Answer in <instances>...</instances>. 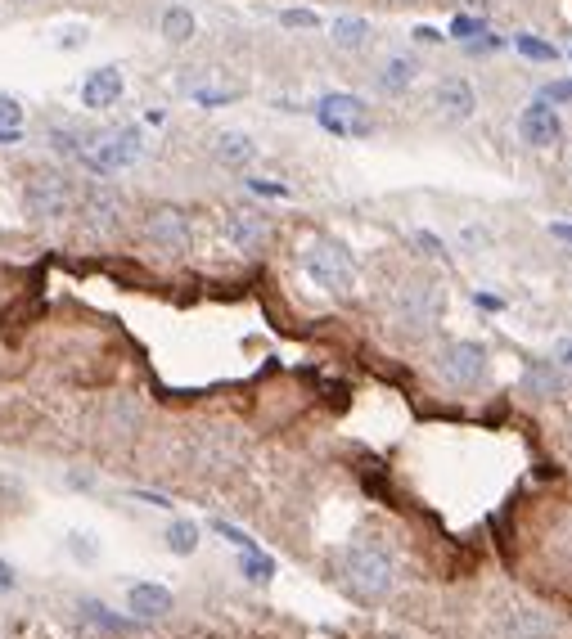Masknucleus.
I'll return each instance as SVG.
<instances>
[{"label": "nucleus", "instance_id": "obj_1", "mask_svg": "<svg viewBox=\"0 0 572 639\" xmlns=\"http://www.w3.org/2000/svg\"><path fill=\"white\" fill-rule=\"evenodd\" d=\"M338 576H343V585L356 594V599H388L392 590H397V563H392V554L383 545H370V540H361V545H347L343 558H338Z\"/></svg>", "mask_w": 572, "mask_h": 639}, {"label": "nucleus", "instance_id": "obj_2", "mask_svg": "<svg viewBox=\"0 0 572 639\" xmlns=\"http://www.w3.org/2000/svg\"><path fill=\"white\" fill-rule=\"evenodd\" d=\"M140 153H145V140L136 126H113V131H86L73 158L95 176H113V171L136 167Z\"/></svg>", "mask_w": 572, "mask_h": 639}, {"label": "nucleus", "instance_id": "obj_3", "mask_svg": "<svg viewBox=\"0 0 572 639\" xmlns=\"http://www.w3.org/2000/svg\"><path fill=\"white\" fill-rule=\"evenodd\" d=\"M302 275L320 288V293H334V297H347L356 288V257L347 252V243L338 239H307L302 248Z\"/></svg>", "mask_w": 572, "mask_h": 639}, {"label": "nucleus", "instance_id": "obj_4", "mask_svg": "<svg viewBox=\"0 0 572 639\" xmlns=\"http://www.w3.org/2000/svg\"><path fill=\"white\" fill-rule=\"evenodd\" d=\"M140 234H145L149 252L163 261H181L185 252H190L194 243V225H190V212L176 203H158L145 212V221H140Z\"/></svg>", "mask_w": 572, "mask_h": 639}, {"label": "nucleus", "instance_id": "obj_5", "mask_svg": "<svg viewBox=\"0 0 572 639\" xmlns=\"http://www.w3.org/2000/svg\"><path fill=\"white\" fill-rule=\"evenodd\" d=\"M23 207H28L32 221H64V216L77 212V185L64 176V171H32L28 189H23Z\"/></svg>", "mask_w": 572, "mask_h": 639}, {"label": "nucleus", "instance_id": "obj_6", "mask_svg": "<svg viewBox=\"0 0 572 639\" xmlns=\"http://www.w3.org/2000/svg\"><path fill=\"white\" fill-rule=\"evenodd\" d=\"M442 311H446V293L437 284H428V279L406 284L397 293V302H392V320H397L401 329H410V333L433 329V324L442 320Z\"/></svg>", "mask_w": 572, "mask_h": 639}, {"label": "nucleus", "instance_id": "obj_7", "mask_svg": "<svg viewBox=\"0 0 572 639\" xmlns=\"http://www.w3.org/2000/svg\"><path fill=\"white\" fill-rule=\"evenodd\" d=\"M77 216L95 239H113L127 225V198L113 185H91L86 194H77Z\"/></svg>", "mask_w": 572, "mask_h": 639}, {"label": "nucleus", "instance_id": "obj_8", "mask_svg": "<svg viewBox=\"0 0 572 639\" xmlns=\"http://www.w3.org/2000/svg\"><path fill=\"white\" fill-rule=\"evenodd\" d=\"M437 374L451 387H473L482 374H487V347L473 338H455L437 351Z\"/></svg>", "mask_w": 572, "mask_h": 639}, {"label": "nucleus", "instance_id": "obj_9", "mask_svg": "<svg viewBox=\"0 0 572 639\" xmlns=\"http://www.w3.org/2000/svg\"><path fill=\"white\" fill-rule=\"evenodd\" d=\"M316 122L325 126L329 135H343V140H356V135H370V108L356 95H325L316 104Z\"/></svg>", "mask_w": 572, "mask_h": 639}, {"label": "nucleus", "instance_id": "obj_10", "mask_svg": "<svg viewBox=\"0 0 572 639\" xmlns=\"http://www.w3.org/2000/svg\"><path fill=\"white\" fill-rule=\"evenodd\" d=\"M221 234H226V243L235 252L257 257V252L271 243V216L257 212V207H235V212H226V221H221Z\"/></svg>", "mask_w": 572, "mask_h": 639}, {"label": "nucleus", "instance_id": "obj_11", "mask_svg": "<svg viewBox=\"0 0 572 639\" xmlns=\"http://www.w3.org/2000/svg\"><path fill=\"white\" fill-rule=\"evenodd\" d=\"M518 135H523L532 149H550V144H559L563 140V122H559V113H554V104L532 99V104L518 113Z\"/></svg>", "mask_w": 572, "mask_h": 639}, {"label": "nucleus", "instance_id": "obj_12", "mask_svg": "<svg viewBox=\"0 0 572 639\" xmlns=\"http://www.w3.org/2000/svg\"><path fill=\"white\" fill-rule=\"evenodd\" d=\"M122 90H127V77H122V68H113V63H109V68H95L91 77L82 81V104L100 113V108L118 104Z\"/></svg>", "mask_w": 572, "mask_h": 639}, {"label": "nucleus", "instance_id": "obj_13", "mask_svg": "<svg viewBox=\"0 0 572 639\" xmlns=\"http://www.w3.org/2000/svg\"><path fill=\"white\" fill-rule=\"evenodd\" d=\"M127 608H131V617H140V621H158V617H167V612L176 608V599H172V590H167V585L136 581L127 590Z\"/></svg>", "mask_w": 572, "mask_h": 639}, {"label": "nucleus", "instance_id": "obj_14", "mask_svg": "<svg viewBox=\"0 0 572 639\" xmlns=\"http://www.w3.org/2000/svg\"><path fill=\"white\" fill-rule=\"evenodd\" d=\"M496 635L500 639H545L550 635V621L532 608H509L505 617L496 621Z\"/></svg>", "mask_w": 572, "mask_h": 639}, {"label": "nucleus", "instance_id": "obj_15", "mask_svg": "<svg viewBox=\"0 0 572 639\" xmlns=\"http://www.w3.org/2000/svg\"><path fill=\"white\" fill-rule=\"evenodd\" d=\"M437 108H442L446 117H455V122H464V117H473V108H478V95H473L469 81L451 77L437 86Z\"/></svg>", "mask_w": 572, "mask_h": 639}, {"label": "nucleus", "instance_id": "obj_16", "mask_svg": "<svg viewBox=\"0 0 572 639\" xmlns=\"http://www.w3.org/2000/svg\"><path fill=\"white\" fill-rule=\"evenodd\" d=\"M212 149H217V158L226 162V167H253L257 162V140L244 131H221Z\"/></svg>", "mask_w": 572, "mask_h": 639}, {"label": "nucleus", "instance_id": "obj_17", "mask_svg": "<svg viewBox=\"0 0 572 639\" xmlns=\"http://www.w3.org/2000/svg\"><path fill=\"white\" fill-rule=\"evenodd\" d=\"M158 32H163V41H172V45H190L194 32H199V18H194L185 5H172V9H163V18H158Z\"/></svg>", "mask_w": 572, "mask_h": 639}, {"label": "nucleus", "instance_id": "obj_18", "mask_svg": "<svg viewBox=\"0 0 572 639\" xmlns=\"http://www.w3.org/2000/svg\"><path fill=\"white\" fill-rule=\"evenodd\" d=\"M415 77H419V63H415V59H406V54L388 59V63H383V72H379V81H383L388 90H406Z\"/></svg>", "mask_w": 572, "mask_h": 639}, {"label": "nucleus", "instance_id": "obj_19", "mask_svg": "<svg viewBox=\"0 0 572 639\" xmlns=\"http://www.w3.org/2000/svg\"><path fill=\"white\" fill-rule=\"evenodd\" d=\"M167 549L181 558H190L194 549H199V527H194L190 518H176L172 527H167Z\"/></svg>", "mask_w": 572, "mask_h": 639}, {"label": "nucleus", "instance_id": "obj_20", "mask_svg": "<svg viewBox=\"0 0 572 639\" xmlns=\"http://www.w3.org/2000/svg\"><path fill=\"white\" fill-rule=\"evenodd\" d=\"M334 45H343V50H356V45L370 41V23L365 18H334Z\"/></svg>", "mask_w": 572, "mask_h": 639}, {"label": "nucleus", "instance_id": "obj_21", "mask_svg": "<svg viewBox=\"0 0 572 639\" xmlns=\"http://www.w3.org/2000/svg\"><path fill=\"white\" fill-rule=\"evenodd\" d=\"M239 567H244V576L253 585H266L275 576V558L271 554H262V549H248L244 558H239Z\"/></svg>", "mask_w": 572, "mask_h": 639}, {"label": "nucleus", "instance_id": "obj_22", "mask_svg": "<svg viewBox=\"0 0 572 639\" xmlns=\"http://www.w3.org/2000/svg\"><path fill=\"white\" fill-rule=\"evenodd\" d=\"M527 392H532V396H554V392H563V378L554 374L550 365H527Z\"/></svg>", "mask_w": 572, "mask_h": 639}, {"label": "nucleus", "instance_id": "obj_23", "mask_svg": "<svg viewBox=\"0 0 572 639\" xmlns=\"http://www.w3.org/2000/svg\"><path fill=\"white\" fill-rule=\"evenodd\" d=\"M82 612H86V621H91V626L109 630V635H122V630H127V617H118V612H109V608H104V603H95V599H86V603H82Z\"/></svg>", "mask_w": 572, "mask_h": 639}, {"label": "nucleus", "instance_id": "obj_24", "mask_svg": "<svg viewBox=\"0 0 572 639\" xmlns=\"http://www.w3.org/2000/svg\"><path fill=\"white\" fill-rule=\"evenodd\" d=\"M514 50L527 54V59H536V63H554V54H559L550 41H536V36H514Z\"/></svg>", "mask_w": 572, "mask_h": 639}, {"label": "nucleus", "instance_id": "obj_25", "mask_svg": "<svg viewBox=\"0 0 572 639\" xmlns=\"http://www.w3.org/2000/svg\"><path fill=\"white\" fill-rule=\"evenodd\" d=\"M23 126V104L14 95H0V131H14Z\"/></svg>", "mask_w": 572, "mask_h": 639}, {"label": "nucleus", "instance_id": "obj_26", "mask_svg": "<svg viewBox=\"0 0 572 639\" xmlns=\"http://www.w3.org/2000/svg\"><path fill=\"white\" fill-rule=\"evenodd\" d=\"M460 243L469 252H487L491 248V230H482V225H464L460 230Z\"/></svg>", "mask_w": 572, "mask_h": 639}, {"label": "nucleus", "instance_id": "obj_27", "mask_svg": "<svg viewBox=\"0 0 572 639\" xmlns=\"http://www.w3.org/2000/svg\"><path fill=\"white\" fill-rule=\"evenodd\" d=\"M280 23H284V27H307V32H316V27H320V18L311 14V9H284V14H280Z\"/></svg>", "mask_w": 572, "mask_h": 639}, {"label": "nucleus", "instance_id": "obj_28", "mask_svg": "<svg viewBox=\"0 0 572 639\" xmlns=\"http://www.w3.org/2000/svg\"><path fill=\"white\" fill-rule=\"evenodd\" d=\"M212 531H217V536H226L230 545H235V549H244V554H248V549H257V545H253V536H244V531H239V527H230V522H212Z\"/></svg>", "mask_w": 572, "mask_h": 639}, {"label": "nucleus", "instance_id": "obj_29", "mask_svg": "<svg viewBox=\"0 0 572 639\" xmlns=\"http://www.w3.org/2000/svg\"><path fill=\"white\" fill-rule=\"evenodd\" d=\"M478 32H487V23H482V18L464 14V18H455V23H451V36H460V41H473Z\"/></svg>", "mask_w": 572, "mask_h": 639}, {"label": "nucleus", "instance_id": "obj_30", "mask_svg": "<svg viewBox=\"0 0 572 639\" xmlns=\"http://www.w3.org/2000/svg\"><path fill=\"white\" fill-rule=\"evenodd\" d=\"M545 104H563V99H572V81H550V86L541 90Z\"/></svg>", "mask_w": 572, "mask_h": 639}, {"label": "nucleus", "instance_id": "obj_31", "mask_svg": "<svg viewBox=\"0 0 572 639\" xmlns=\"http://www.w3.org/2000/svg\"><path fill=\"white\" fill-rule=\"evenodd\" d=\"M415 243H419V248L428 252V257H446V248H442V239H437V234L419 230V234H415Z\"/></svg>", "mask_w": 572, "mask_h": 639}, {"label": "nucleus", "instance_id": "obj_32", "mask_svg": "<svg viewBox=\"0 0 572 639\" xmlns=\"http://www.w3.org/2000/svg\"><path fill=\"white\" fill-rule=\"evenodd\" d=\"M194 99H199V104H208V108H217V104H230V90H194Z\"/></svg>", "mask_w": 572, "mask_h": 639}, {"label": "nucleus", "instance_id": "obj_33", "mask_svg": "<svg viewBox=\"0 0 572 639\" xmlns=\"http://www.w3.org/2000/svg\"><path fill=\"white\" fill-rule=\"evenodd\" d=\"M14 585H19V572H14V567L5 563V558H0V594H10Z\"/></svg>", "mask_w": 572, "mask_h": 639}, {"label": "nucleus", "instance_id": "obj_34", "mask_svg": "<svg viewBox=\"0 0 572 639\" xmlns=\"http://www.w3.org/2000/svg\"><path fill=\"white\" fill-rule=\"evenodd\" d=\"M248 185H253L257 194H266V198H284V194H289L284 185H271V180H248Z\"/></svg>", "mask_w": 572, "mask_h": 639}, {"label": "nucleus", "instance_id": "obj_35", "mask_svg": "<svg viewBox=\"0 0 572 639\" xmlns=\"http://www.w3.org/2000/svg\"><path fill=\"white\" fill-rule=\"evenodd\" d=\"M550 234H554L559 243H572V225H568V221H554V225H550Z\"/></svg>", "mask_w": 572, "mask_h": 639}, {"label": "nucleus", "instance_id": "obj_36", "mask_svg": "<svg viewBox=\"0 0 572 639\" xmlns=\"http://www.w3.org/2000/svg\"><path fill=\"white\" fill-rule=\"evenodd\" d=\"M473 302H478V306H487V311H496V306H500V297H491V293H473Z\"/></svg>", "mask_w": 572, "mask_h": 639}, {"label": "nucleus", "instance_id": "obj_37", "mask_svg": "<svg viewBox=\"0 0 572 639\" xmlns=\"http://www.w3.org/2000/svg\"><path fill=\"white\" fill-rule=\"evenodd\" d=\"M415 36H419V41H442V32H437V27H415Z\"/></svg>", "mask_w": 572, "mask_h": 639}, {"label": "nucleus", "instance_id": "obj_38", "mask_svg": "<svg viewBox=\"0 0 572 639\" xmlns=\"http://www.w3.org/2000/svg\"><path fill=\"white\" fill-rule=\"evenodd\" d=\"M559 360L572 369V338H563V342H559Z\"/></svg>", "mask_w": 572, "mask_h": 639}, {"label": "nucleus", "instance_id": "obj_39", "mask_svg": "<svg viewBox=\"0 0 572 639\" xmlns=\"http://www.w3.org/2000/svg\"><path fill=\"white\" fill-rule=\"evenodd\" d=\"M19 140H23L19 126H14V131H0V144H19Z\"/></svg>", "mask_w": 572, "mask_h": 639}]
</instances>
